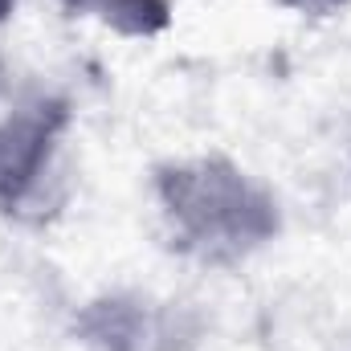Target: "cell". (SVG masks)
Wrapping results in <instances>:
<instances>
[{
	"label": "cell",
	"instance_id": "obj_1",
	"mask_svg": "<svg viewBox=\"0 0 351 351\" xmlns=\"http://www.w3.org/2000/svg\"><path fill=\"white\" fill-rule=\"evenodd\" d=\"M147 192L164 250L196 269H241L286 233V208L274 184L225 152L152 164Z\"/></svg>",
	"mask_w": 351,
	"mask_h": 351
},
{
	"label": "cell",
	"instance_id": "obj_2",
	"mask_svg": "<svg viewBox=\"0 0 351 351\" xmlns=\"http://www.w3.org/2000/svg\"><path fill=\"white\" fill-rule=\"evenodd\" d=\"M74 98L41 74H16L0 98V221L53 225L74 196Z\"/></svg>",
	"mask_w": 351,
	"mask_h": 351
},
{
	"label": "cell",
	"instance_id": "obj_3",
	"mask_svg": "<svg viewBox=\"0 0 351 351\" xmlns=\"http://www.w3.org/2000/svg\"><path fill=\"white\" fill-rule=\"evenodd\" d=\"M70 335L82 351H200L208 315L188 298L143 286H106L74 306Z\"/></svg>",
	"mask_w": 351,
	"mask_h": 351
},
{
	"label": "cell",
	"instance_id": "obj_4",
	"mask_svg": "<svg viewBox=\"0 0 351 351\" xmlns=\"http://www.w3.org/2000/svg\"><path fill=\"white\" fill-rule=\"evenodd\" d=\"M62 12L94 21L98 29L127 37V41H152L160 33H168L176 21V4L180 0H58Z\"/></svg>",
	"mask_w": 351,
	"mask_h": 351
},
{
	"label": "cell",
	"instance_id": "obj_5",
	"mask_svg": "<svg viewBox=\"0 0 351 351\" xmlns=\"http://www.w3.org/2000/svg\"><path fill=\"white\" fill-rule=\"evenodd\" d=\"M278 8L294 12V16H306V21H323V16H335L343 12L351 0H274Z\"/></svg>",
	"mask_w": 351,
	"mask_h": 351
},
{
	"label": "cell",
	"instance_id": "obj_6",
	"mask_svg": "<svg viewBox=\"0 0 351 351\" xmlns=\"http://www.w3.org/2000/svg\"><path fill=\"white\" fill-rule=\"evenodd\" d=\"M16 74H21V70H16V66H12V62L0 53V98L8 94V86H12V82H16Z\"/></svg>",
	"mask_w": 351,
	"mask_h": 351
},
{
	"label": "cell",
	"instance_id": "obj_7",
	"mask_svg": "<svg viewBox=\"0 0 351 351\" xmlns=\"http://www.w3.org/2000/svg\"><path fill=\"white\" fill-rule=\"evenodd\" d=\"M16 4H21V0H0V29H4L8 21H12V12H16Z\"/></svg>",
	"mask_w": 351,
	"mask_h": 351
}]
</instances>
